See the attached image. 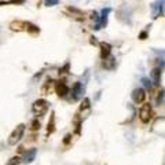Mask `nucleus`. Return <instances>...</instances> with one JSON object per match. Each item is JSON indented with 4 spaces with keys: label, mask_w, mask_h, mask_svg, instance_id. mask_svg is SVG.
<instances>
[{
    "label": "nucleus",
    "mask_w": 165,
    "mask_h": 165,
    "mask_svg": "<svg viewBox=\"0 0 165 165\" xmlns=\"http://www.w3.org/2000/svg\"><path fill=\"white\" fill-rule=\"evenodd\" d=\"M142 82H143V85H144V88H146V90L151 91V88H153V84H151V81H150L149 78H142Z\"/></svg>",
    "instance_id": "obj_20"
},
{
    "label": "nucleus",
    "mask_w": 165,
    "mask_h": 165,
    "mask_svg": "<svg viewBox=\"0 0 165 165\" xmlns=\"http://www.w3.org/2000/svg\"><path fill=\"white\" fill-rule=\"evenodd\" d=\"M67 69H69V63H66V65H65V67L59 69V72H58V73H59V74H63V73H66Z\"/></svg>",
    "instance_id": "obj_24"
},
{
    "label": "nucleus",
    "mask_w": 165,
    "mask_h": 165,
    "mask_svg": "<svg viewBox=\"0 0 165 165\" xmlns=\"http://www.w3.org/2000/svg\"><path fill=\"white\" fill-rule=\"evenodd\" d=\"M151 78H153V84L154 85H160L161 81V67H154L151 70Z\"/></svg>",
    "instance_id": "obj_13"
},
{
    "label": "nucleus",
    "mask_w": 165,
    "mask_h": 165,
    "mask_svg": "<svg viewBox=\"0 0 165 165\" xmlns=\"http://www.w3.org/2000/svg\"><path fill=\"white\" fill-rule=\"evenodd\" d=\"M55 131V117L54 113H51V117H50V121H48V127H47V135L52 134Z\"/></svg>",
    "instance_id": "obj_15"
},
{
    "label": "nucleus",
    "mask_w": 165,
    "mask_h": 165,
    "mask_svg": "<svg viewBox=\"0 0 165 165\" xmlns=\"http://www.w3.org/2000/svg\"><path fill=\"white\" fill-rule=\"evenodd\" d=\"M90 107H91L90 99L84 98V99H82V102H81V105H80V109H78V113H84L85 110H90Z\"/></svg>",
    "instance_id": "obj_16"
},
{
    "label": "nucleus",
    "mask_w": 165,
    "mask_h": 165,
    "mask_svg": "<svg viewBox=\"0 0 165 165\" xmlns=\"http://www.w3.org/2000/svg\"><path fill=\"white\" fill-rule=\"evenodd\" d=\"M102 66L105 67L106 70H113L116 67V58L113 55H109L107 58H105L102 62Z\"/></svg>",
    "instance_id": "obj_12"
},
{
    "label": "nucleus",
    "mask_w": 165,
    "mask_h": 165,
    "mask_svg": "<svg viewBox=\"0 0 165 165\" xmlns=\"http://www.w3.org/2000/svg\"><path fill=\"white\" fill-rule=\"evenodd\" d=\"M139 119L143 124H147L153 119V109L150 103H143L139 110Z\"/></svg>",
    "instance_id": "obj_3"
},
{
    "label": "nucleus",
    "mask_w": 165,
    "mask_h": 165,
    "mask_svg": "<svg viewBox=\"0 0 165 165\" xmlns=\"http://www.w3.org/2000/svg\"><path fill=\"white\" fill-rule=\"evenodd\" d=\"M30 129H32V131H39V129H40V121H39V120H33V121H32Z\"/></svg>",
    "instance_id": "obj_19"
},
{
    "label": "nucleus",
    "mask_w": 165,
    "mask_h": 165,
    "mask_svg": "<svg viewBox=\"0 0 165 165\" xmlns=\"http://www.w3.org/2000/svg\"><path fill=\"white\" fill-rule=\"evenodd\" d=\"M59 3V0H44V6L47 7H52V6H57Z\"/></svg>",
    "instance_id": "obj_22"
},
{
    "label": "nucleus",
    "mask_w": 165,
    "mask_h": 165,
    "mask_svg": "<svg viewBox=\"0 0 165 165\" xmlns=\"http://www.w3.org/2000/svg\"><path fill=\"white\" fill-rule=\"evenodd\" d=\"M139 39H140V40H146V39H147V32H146V30L140 32V34H139Z\"/></svg>",
    "instance_id": "obj_23"
},
{
    "label": "nucleus",
    "mask_w": 165,
    "mask_h": 165,
    "mask_svg": "<svg viewBox=\"0 0 165 165\" xmlns=\"http://www.w3.org/2000/svg\"><path fill=\"white\" fill-rule=\"evenodd\" d=\"M22 163V158L19 157V155H14V157H11L10 160H8V163L6 165H19Z\"/></svg>",
    "instance_id": "obj_18"
},
{
    "label": "nucleus",
    "mask_w": 165,
    "mask_h": 165,
    "mask_svg": "<svg viewBox=\"0 0 165 165\" xmlns=\"http://www.w3.org/2000/svg\"><path fill=\"white\" fill-rule=\"evenodd\" d=\"M25 0H8V2H2V4H23Z\"/></svg>",
    "instance_id": "obj_21"
},
{
    "label": "nucleus",
    "mask_w": 165,
    "mask_h": 165,
    "mask_svg": "<svg viewBox=\"0 0 165 165\" xmlns=\"http://www.w3.org/2000/svg\"><path fill=\"white\" fill-rule=\"evenodd\" d=\"M132 101H134L136 105H140V103H144V99H146V91L143 88H136V90L132 91Z\"/></svg>",
    "instance_id": "obj_7"
},
{
    "label": "nucleus",
    "mask_w": 165,
    "mask_h": 165,
    "mask_svg": "<svg viewBox=\"0 0 165 165\" xmlns=\"http://www.w3.org/2000/svg\"><path fill=\"white\" fill-rule=\"evenodd\" d=\"M55 92L59 98H65V96L69 94V87L66 85V81L65 80H58L55 82Z\"/></svg>",
    "instance_id": "obj_4"
},
{
    "label": "nucleus",
    "mask_w": 165,
    "mask_h": 165,
    "mask_svg": "<svg viewBox=\"0 0 165 165\" xmlns=\"http://www.w3.org/2000/svg\"><path fill=\"white\" fill-rule=\"evenodd\" d=\"M28 33H30V34H33V36H36V34L40 33V29L37 28L36 25H33V23L29 22V23H28Z\"/></svg>",
    "instance_id": "obj_17"
},
{
    "label": "nucleus",
    "mask_w": 165,
    "mask_h": 165,
    "mask_svg": "<svg viewBox=\"0 0 165 165\" xmlns=\"http://www.w3.org/2000/svg\"><path fill=\"white\" fill-rule=\"evenodd\" d=\"M110 11H111L110 7H106V8H103L102 10V13H101V25H102V28H105V26L107 25V15L110 14Z\"/></svg>",
    "instance_id": "obj_14"
},
{
    "label": "nucleus",
    "mask_w": 165,
    "mask_h": 165,
    "mask_svg": "<svg viewBox=\"0 0 165 165\" xmlns=\"http://www.w3.org/2000/svg\"><path fill=\"white\" fill-rule=\"evenodd\" d=\"M23 132H25V124H18V125L14 128V131L10 134V136H8V140H7L8 144H10V146H15V144L22 139Z\"/></svg>",
    "instance_id": "obj_1"
},
{
    "label": "nucleus",
    "mask_w": 165,
    "mask_h": 165,
    "mask_svg": "<svg viewBox=\"0 0 165 165\" xmlns=\"http://www.w3.org/2000/svg\"><path fill=\"white\" fill-rule=\"evenodd\" d=\"M55 82L57 81H54L51 77H48L46 80V82L43 84V87H41V94H43V95H50L51 91L55 90Z\"/></svg>",
    "instance_id": "obj_9"
},
{
    "label": "nucleus",
    "mask_w": 165,
    "mask_h": 165,
    "mask_svg": "<svg viewBox=\"0 0 165 165\" xmlns=\"http://www.w3.org/2000/svg\"><path fill=\"white\" fill-rule=\"evenodd\" d=\"M164 4H165V0H157L151 4V14H153V18L157 19L158 17L163 15V10H164Z\"/></svg>",
    "instance_id": "obj_6"
},
{
    "label": "nucleus",
    "mask_w": 165,
    "mask_h": 165,
    "mask_svg": "<svg viewBox=\"0 0 165 165\" xmlns=\"http://www.w3.org/2000/svg\"><path fill=\"white\" fill-rule=\"evenodd\" d=\"M36 154H37V150L34 149H29L28 151H25L23 153V155H22V163L23 164H30V163H33L34 161V158H36Z\"/></svg>",
    "instance_id": "obj_10"
},
{
    "label": "nucleus",
    "mask_w": 165,
    "mask_h": 165,
    "mask_svg": "<svg viewBox=\"0 0 165 165\" xmlns=\"http://www.w3.org/2000/svg\"><path fill=\"white\" fill-rule=\"evenodd\" d=\"M99 48H101V58L102 59H105L109 55H111V46L109 43H105V41L99 43Z\"/></svg>",
    "instance_id": "obj_11"
},
{
    "label": "nucleus",
    "mask_w": 165,
    "mask_h": 165,
    "mask_svg": "<svg viewBox=\"0 0 165 165\" xmlns=\"http://www.w3.org/2000/svg\"><path fill=\"white\" fill-rule=\"evenodd\" d=\"M82 94H84V85H82L80 81L74 82V85H73V88H72V101L76 102V101H78V99H81Z\"/></svg>",
    "instance_id": "obj_5"
},
{
    "label": "nucleus",
    "mask_w": 165,
    "mask_h": 165,
    "mask_svg": "<svg viewBox=\"0 0 165 165\" xmlns=\"http://www.w3.org/2000/svg\"><path fill=\"white\" fill-rule=\"evenodd\" d=\"M90 41H91V44H94V46H98V41L95 40V37H91Z\"/></svg>",
    "instance_id": "obj_26"
},
{
    "label": "nucleus",
    "mask_w": 165,
    "mask_h": 165,
    "mask_svg": "<svg viewBox=\"0 0 165 165\" xmlns=\"http://www.w3.org/2000/svg\"><path fill=\"white\" fill-rule=\"evenodd\" d=\"M70 139H72V135H66V136H65V139H63V143L65 144H69V142H70Z\"/></svg>",
    "instance_id": "obj_25"
},
{
    "label": "nucleus",
    "mask_w": 165,
    "mask_h": 165,
    "mask_svg": "<svg viewBox=\"0 0 165 165\" xmlns=\"http://www.w3.org/2000/svg\"><path fill=\"white\" fill-rule=\"evenodd\" d=\"M28 23L25 21H13L10 23V29L13 32H28Z\"/></svg>",
    "instance_id": "obj_8"
},
{
    "label": "nucleus",
    "mask_w": 165,
    "mask_h": 165,
    "mask_svg": "<svg viewBox=\"0 0 165 165\" xmlns=\"http://www.w3.org/2000/svg\"><path fill=\"white\" fill-rule=\"evenodd\" d=\"M48 105L50 103L47 102L46 99H37V101L32 105V111H33L36 116H43V114H46L47 110H48Z\"/></svg>",
    "instance_id": "obj_2"
}]
</instances>
